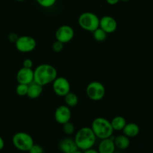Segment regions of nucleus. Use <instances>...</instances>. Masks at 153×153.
I'll list each match as a JSON object with an SVG mask.
<instances>
[{"instance_id":"1","label":"nucleus","mask_w":153,"mask_h":153,"mask_svg":"<svg viewBox=\"0 0 153 153\" xmlns=\"http://www.w3.org/2000/svg\"><path fill=\"white\" fill-rule=\"evenodd\" d=\"M57 76L56 68L49 64H40L34 70V82L43 87L52 83Z\"/></svg>"},{"instance_id":"2","label":"nucleus","mask_w":153,"mask_h":153,"mask_svg":"<svg viewBox=\"0 0 153 153\" xmlns=\"http://www.w3.org/2000/svg\"><path fill=\"white\" fill-rule=\"evenodd\" d=\"M97 139L91 127L88 126L82 127L78 130L74 137L78 149L82 151L94 147L97 142Z\"/></svg>"},{"instance_id":"3","label":"nucleus","mask_w":153,"mask_h":153,"mask_svg":"<svg viewBox=\"0 0 153 153\" xmlns=\"http://www.w3.org/2000/svg\"><path fill=\"white\" fill-rule=\"evenodd\" d=\"M97 138L105 139L112 137L114 129L111 124V121L102 117H99L93 120L91 126Z\"/></svg>"},{"instance_id":"4","label":"nucleus","mask_w":153,"mask_h":153,"mask_svg":"<svg viewBox=\"0 0 153 153\" xmlns=\"http://www.w3.org/2000/svg\"><path fill=\"white\" fill-rule=\"evenodd\" d=\"M78 22L83 30L89 32H94L100 27V18L93 12H84L78 19Z\"/></svg>"},{"instance_id":"5","label":"nucleus","mask_w":153,"mask_h":153,"mask_svg":"<svg viewBox=\"0 0 153 153\" xmlns=\"http://www.w3.org/2000/svg\"><path fill=\"white\" fill-rule=\"evenodd\" d=\"M12 143L16 149L22 152H28L34 141L31 134L25 131H19L13 134Z\"/></svg>"},{"instance_id":"6","label":"nucleus","mask_w":153,"mask_h":153,"mask_svg":"<svg viewBox=\"0 0 153 153\" xmlns=\"http://www.w3.org/2000/svg\"><path fill=\"white\" fill-rule=\"evenodd\" d=\"M106 89L104 85L98 81L90 82L86 88V94L92 101H100L105 97Z\"/></svg>"},{"instance_id":"7","label":"nucleus","mask_w":153,"mask_h":153,"mask_svg":"<svg viewBox=\"0 0 153 153\" xmlns=\"http://www.w3.org/2000/svg\"><path fill=\"white\" fill-rule=\"evenodd\" d=\"M14 43L16 49L22 53L32 52L37 46V42L35 39L31 36L28 35H22L18 37L17 40Z\"/></svg>"},{"instance_id":"8","label":"nucleus","mask_w":153,"mask_h":153,"mask_svg":"<svg viewBox=\"0 0 153 153\" xmlns=\"http://www.w3.org/2000/svg\"><path fill=\"white\" fill-rule=\"evenodd\" d=\"M52 89L57 96L64 97L70 92L71 85L66 78L63 76H57L56 79L52 82Z\"/></svg>"},{"instance_id":"9","label":"nucleus","mask_w":153,"mask_h":153,"mask_svg":"<svg viewBox=\"0 0 153 153\" xmlns=\"http://www.w3.org/2000/svg\"><path fill=\"white\" fill-rule=\"evenodd\" d=\"M74 34L75 31L73 27L68 25H63L60 26L55 31V38H56V40H58L65 44L73 40Z\"/></svg>"},{"instance_id":"10","label":"nucleus","mask_w":153,"mask_h":153,"mask_svg":"<svg viewBox=\"0 0 153 153\" xmlns=\"http://www.w3.org/2000/svg\"><path fill=\"white\" fill-rule=\"evenodd\" d=\"M72 117L71 109L66 105L58 106L55 111V120L58 124L64 125L67 122H70Z\"/></svg>"},{"instance_id":"11","label":"nucleus","mask_w":153,"mask_h":153,"mask_svg":"<svg viewBox=\"0 0 153 153\" xmlns=\"http://www.w3.org/2000/svg\"><path fill=\"white\" fill-rule=\"evenodd\" d=\"M100 28L104 30L107 34H111L117 28V22L111 16H103L100 19Z\"/></svg>"},{"instance_id":"12","label":"nucleus","mask_w":153,"mask_h":153,"mask_svg":"<svg viewBox=\"0 0 153 153\" xmlns=\"http://www.w3.org/2000/svg\"><path fill=\"white\" fill-rule=\"evenodd\" d=\"M16 79L19 84L29 85L34 82V70L31 68L22 67L16 73Z\"/></svg>"},{"instance_id":"13","label":"nucleus","mask_w":153,"mask_h":153,"mask_svg":"<svg viewBox=\"0 0 153 153\" xmlns=\"http://www.w3.org/2000/svg\"><path fill=\"white\" fill-rule=\"evenodd\" d=\"M58 147L62 153H73L78 149L74 138L71 137H64L60 140Z\"/></svg>"},{"instance_id":"14","label":"nucleus","mask_w":153,"mask_h":153,"mask_svg":"<svg viewBox=\"0 0 153 153\" xmlns=\"http://www.w3.org/2000/svg\"><path fill=\"white\" fill-rule=\"evenodd\" d=\"M97 151L99 153H114L116 151L114 138L112 137L100 140Z\"/></svg>"},{"instance_id":"15","label":"nucleus","mask_w":153,"mask_h":153,"mask_svg":"<svg viewBox=\"0 0 153 153\" xmlns=\"http://www.w3.org/2000/svg\"><path fill=\"white\" fill-rule=\"evenodd\" d=\"M123 132L129 138L135 137L140 133V127L135 123H127L123 129Z\"/></svg>"},{"instance_id":"16","label":"nucleus","mask_w":153,"mask_h":153,"mask_svg":"<svg viewBox=\"0 0 153 153\" xmlns=\"http://www.w3.org/2000/svg\"><path fill=\"white\" fill-rule=\"evenodd\" d=\"M42 93H43V86L40 85L39 84L33 82L28 85L27 97L29 99L35 100L41 95Z\"/></svg>"},{"instance_id":"17","label":"nucleus","mask_w":153,"mask_h":153,"mask_svg":"<svg viewBox=\"0 0 153 153\" xmlns=\"http://www.w3.org/2000/svg\"><path fill=\"white\" fill-rule=\"evenodd\" d=\"M114 142L116 149L120 150H125L130 146V138L125 134H120L114 137Z\"/></svg>"},{"instance_id":"18","label":"nucleus","mask_w":153,"mask_h":153,"mask_svg":"<svg viewBox=\"0 0 153 153\" xmlns=\"http://www.w3.org/2000/svg\"><path fill=\"white\" fill-rule=\"evenodd\" d=\"M126 123V120L123 116H116L111 120V124L114 131H123Z\"/></svg>"},{"instance_id":"19","label":"nucleus","mask_w":153,"mask_h":153,"mask_svg":"<svg viewBox=\"0 0 153 153\" xmlns=\"http://www.w3.org/2000/svg\"><path fill=\"white\" fill-rule=\"evenodd\" d=\"M64 102H65L66 105H67L71 108L75 107L78 105V103H79V97L75 93L70 91V93H68L64 97Z\"/></svg>"},{"instance_id":"20","label":"nucleus","mask_w":153,"mask_h":153,"mask_svg":"<svg viewBox=\"0 0 153 153\" xmlns=\"http://www.w3.org/2000/svg\"><path fill=\"white\" fill-rule=\"evenodd\" d=\"M92 33L94 40H97V42H103L104 40H106V38H107L108 34L104 31V30L102 29L101 28H100V27Z\"/></svg>"},{"instance_id":"21","label":"nucleus","mask_w":153,"mask_h":153,"mask_svg":"<svg viewBox=\"0 0 153 153\" xmlns=\"http://www.w3.org/2000/svg\"><path fill=\"white\" fill-rule=\"evenodd\" d=\"M28 85H25V84H19L16 88V93L19 97H25L27 96L28 93Z\"/></svg>"},{"instance_id":"22","label":"nucleus","mask_w":153,"mask_h":153,"mask_svg":"<svg viewBox=\"0 0 153 153\" xmlns=\"http://www.w3.org/2000/svg\"><path fill=\"white\" fill-rule=\"evenodd\" d=\"M63 126V131L67 135H72L75 132V126L71 122H67Z\"/></svg>"},{"instance_id":"23","label":"nucleus","mask_w":153,"mask_h":153,"mask_svg":"<svg viewBox=\"0 0 153 153\" xmlns=\"http://www.w3.org/2000/svg\"><path fill=\"white\" fill-rule=\"evenodd\" d=\"M37 4L45 8H49L53 7L56 3L57 0H36Z\"/></svg>"},{"instance_id":"24","label":"nucleus","mask_w":153,"mask_h":153,"mask_svg":"<svg viewBox=\"0 0 153 153\" xmlns=\"http://www.w3.org/2000/svg\"><path fill=\"white\" fill-rule=\"evenodd\" d=\"M52 50L55 52H56V53L61 52V51L64 49V43L58 41V40H56V41L54 42L53 44H52Z\"/></svg>"},{"instance_id":"25","label":"nucleus","mask_w":153,"mask_h":153,"mask_svg":"<svg viewBox=\"0 0 153 153\" xmlns=\"http://www.w3.org/2000/svg\"><path fill=\"white\" fill-rule=\"evenodd\" d=\"M29 153H44V150H43V147L39 144H35L34 143L31 149L28 150Z\"/></svg>"},{"instance_id":"26","label":"nucleus","mask_w":153,"mask_h":153,"mask_svg":"<svg viewBox=\"0 0 153 153\" xmlns=\"http://www.w3.org/2000/svg\"><path fill=\"white\" fill-rule=\"evenodd\" d=\"M22 67H25V68H31L33 67V61L30 58H27V59L24 60L22 62Z\"/></svg>"},{"instance_id":"27","label":"nucleus","mask_w":153,"mask_h":153,"mask_svg":"<svg viewBox=\"0 0 153 153\" xmlns=\"http://www.w3.org/2000/svg\"><path fill=\"white\" fill-rule=\"evenodd\" d=\"M17 38H18V36L16 35L15 33H10V34H9L8 40H10V41L15 43V42H16V40H17Z\"/></svg>"},{"instance_id":"28","label":"nucleus","mask_w":153,"mask_h":153,"mask_svg":"<svg viewBox=\"0 0 153 153\" xmlns=\"http://www.w3.org/2000/svg\"><path fill=\"white\" fill-rule=\"evenodd\" d=\"M120 0H106V2L110 5H115L117 4Z\"/></svg>"},{"instance_id":"29","label":"nucleus","mask_w":153,"mask_h":153,"mask_svg":"<svg viewBox=\"0 0 153 153\" xmlns=\"http://www.w3.org/2000/svg\"><path fill=\"white\" fill-rule=\"evenodd\" d=\"M84 153H99L97 149H94V148H91V149H88L87 150L84 151Z\"/></svg>"},{"instance_id":"30","label":"nucleus","mask_w":153,"mask_h":153,"mask_svg":"<svg viewBox=\"0 0 153 153\" xmlns=\"http://www.w3.org/2000/svg\"><path fill=\"white\" fill-rule=\"evenodd\" d=\"M4 147V139L1 137V136L0 135V151L2 150Z\"/></svg>"},{"instance_id":"31","label":"nucleus","mask_w":153,"mask_h":153,"mask_svg":"<svg viewBox=\"0 0 153 153\" xmlns=\"http://www.w3.org/2000/svg\"><path fill=\"white\" fill-rule=\"evenodd\" d=\"M73 153H84V151H82V150H81V149H78L77 150L75 151V152H73Z\"/></svg>"},{"instance_id":"32","label":"nucleus","mask_w":153,"mask_h":153,"mask_svg":"<svg viewBox=\"0 0 153 153\" xmlns=\"http://www.w3.org/2000/svg\"><path fill=\"white\" fill-rule=\"evenodd\" d=\"M120 1H123V2H127V1H130V0H120Z\"/></svg>"},{"instance_id":"33","label":"nucleus","mask_w":153,"mask_h":153,"mask_svg":"<svg viewBox=\"0 0 153 153\" xmlns=\"http://www.w3.org/2000/svg\"><path fill=\"white\" fill-rule=\"evenodd\" d=\"M17 1H25V0H16Z\"/></svg>"}]
</instances>
